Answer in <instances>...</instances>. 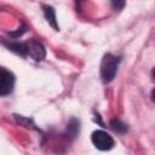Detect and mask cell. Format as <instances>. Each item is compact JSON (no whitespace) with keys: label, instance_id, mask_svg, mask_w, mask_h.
<instances>
[{"label":"cell","instance_id":"6","mask_svg":"<svg viewBox=\"0 0 155 155\" xmlns=\"http://www.w3.org/2000/svg\"><path fill=\"white\" fill-rule=\"evenodd\" d=\"M111 127L117 133H124V132L127 131V126L124 122H121L120 120H113L111 121Z\"/></svg>","mask_w":155,"mask_h":155},{"label":"cell","instance_id":"3","mask_svg":"<svg viewBox=\"0 0 155 155\" xmlns=\"http://www.w3.org/2000/svg\"><path fill=\"white\" fill-rule=\"evenodd\" d=\"M15 87V75L6 70L5 68L0 69V96H7L12 92Z\"/></svg>","mask_w":155,"mask_h":155},{"label":"cell","instance_id":"7","mask_svg":"<svg viewBox=\"0 0 155 155\" xmlns=\"http://www.w3.org/2000/svg\"><path fill=\"white\" fill-rule=\"evenodd\" d=\"M113 5H114V6L117 8V7H122L125 4H124V2H113Z\"/></svg>","mask_w":155,"mask_h":155},{"label":"cell","instance_id":"8","mask_svg":"<svg viewBox=\"0 0 155 155\" xmlns=\"http://www.w3.org/2000/svg\"><path fill=\"white\" fill-rule=\"evenodd\" d=\"M151 99H153V102H155V90L151 92Z\"/></svg>","mask_w":155,"mask_h":155},{"label":"cell","instance_id":"2","mask_svg":"<svg viewBox=\"0 0 155 155\" xmlns=\"http://www.w3.org/2000/svg\"><path fill=\"white\" fill-rule=\"evenodd\" d=\"M91 140H92L93 145L97 149L103 150V151L110 150L114 147V139H113V137L109 133H107L105 131H103V130L94 131L92 133V136H91Z\"/></svg>","mask_w":155,"mask_h":155},{"label":"cell","instance_id":"9","mask_svg":"<svg viewBox=\"0 0 155 155\" xmlns=\"http://www.w3.org/2000/svg\"><path fill=\"white\" fill-rule=\"evenodd\" d=\"M153 78H154V80H155V68L153 69Z\"/></svg>","mask_w":155,"mask_h":155},{"label":"cell","instance_id":"5","mask_svg":"<svg viewBox=\"0 0 155 155\" xmlns=\"http://www.w3.org/2000/svg\"><path fill=\"white\" fill-rule=\"evenodd\" d=\"M44 13H45V18L46 21L56 29L58 30V25H57V21H56V13H54V10L51 7V6H45L44 7Z\"/></svg>","mask_w":155,"mask_h":155},{"label":"cell","instance_id":"4","mask_svg":"<svg viewBox=\"0 0 155 155\" xmlns=\"http://www.w3.org/2000/svg\"><path fill=\"white\" fill-rule=\"evenodd\" d=\"M27 51L28 56L33 57L36 61H41L45 57V48L36 40H30L29 42H27Z\"/></svg>","mask_w":155,"mask_h":155},{"label":"cell","instance_id":"1","mask_svg":"<svg viewBox=\"0 0 155 155\" xmlns=\"http://www.w3.org/2000/svg\"><path fill=\"white\" fill-rule=\"evenodd\" d=\"M119 62L120 58L116 56H113L110 53L105 54L102 59V64H101V78L103 80V82H110L117 71V67H119Z\"/></svg>","mask_w":155,"mask_h":155}]
</instances>
